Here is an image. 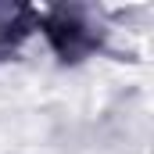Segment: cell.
Returning <instances> with one entry per match:
<instances>
[{"label": "cell", "mask_w": 154, "mask_h": 154, "mask_svg": "<svg viewBox=\"0 0 154 154\" xmlns=\"http://www.w3.org/2000/svg\"><path fill=\"white\" fill-rule=\"evenodd\" d=\"M47 32H50V39H54V47H57V54H61V57H79V54H82V50H90V43H93L90 32H86L79 22H72L65 11H61V14H54V22H50V29H47Z\"/></svg>", "instance_id": "6da1fadb"}, {"label": "cell", "mask_w": 154, "mask_h": 154, "mask_svg": "<svg viewBox=\"0 0 154 154\" xmlns=\"http://www.w3.org/2000/svg\"><path fill=\"white\" fill-rule=\"evenodd\" d=\"M29 29V7L18 4H0V50L14 47Z\"/></svg>", "instance_id": "7a4b0ae2"}]
</instances>
